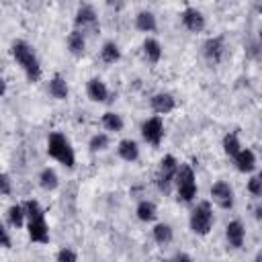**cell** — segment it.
<instances>
[{
    "mask_svg": "<svg viewBox=\"0 0 262 262\" xmlns=\"http://www.w3.org/2000/svg\"><path fill=\"white\" fill-rule=\"evenodd\" d=\"M10 55L16 61V66H20L23 74L27 76V80L31 84L41 80L43 66H41V59H39V55H37V51L33 49L31 43H27L25 39H14L10 43Z\"/></svg>",
    "mask_w": 262,
    "mask_h": 262,
    "instance_id": "6da1fadb",
    "label": "cell"
},
{
    "mask_svg": "<svg viewBox=\"0 0 262 262\" xmlns=\"http://www.w3.org/2000/svg\"><path fill=\"white\" fill-rule=\"evenodd\" d=\"M47 156L51 160H55L57 164H61L63 168H68V170H72L76 166V151H74L70 139L59 131L49 133V137H47Z\"/></svg>",
    "mask_w": 262,
    "mask_h": 262,
    "instance_id": "7a4b0ae2",
    "label": "cell"
},
{
    "mask_svg": "<svg viewBox=\"0 0 262 262\" xmlns=\"http://www.w3.org/2000/svg\"><path fill=\"white\" fill-rule=\"evenodd\" d=\"M174 186H176V194L180 203H192L196 199L199 186H196V176L190 164H178Z\"/></svg>",
    "mask_w": 262,
    "mask_h": 262,
    "instance_id": "3957f363",
    "label": "cell"
},
{
    "mask_svg": "<svg viewBox=\"0 0 262 262\" xmlns=\"http://www.w3.org/2000/svg\"><path fill=\"white\" fill-rule=\"evenodd\" d=\"M213 223H215V215H213V207L209 201H201L192 211H190V217H188V227L194 235H207L211 229H213Z\"/></svg>",
    "mask_w": 262,
    "mask_h": 262,
    "instance_id": "277c9868",
    "label": "cell"
},
{
    "mask_svg": "<svg viewBox=\"0 0 262 262\" xmlns=\"http://www.w3.org/2000/svg\"><path fill=\"white\" fill-rule=\"evenodd\" d=\"M178 164H180V162H178L172 154H166V156L160 160L158 174H156V184H158V188H160L162 192H170V190H172Z\"/></svg>",
    "mask_w": 262,
    "mask_h": 262,
    "instance_id": "5b68a950",
    "label": "cell"
},
{
    "mask_svg": "<svg viewBox=\"0 0 262 262\" xmlns=\"http://www.w3.org/2000/svg\"><path fill=\"white\" fill-rule=\"evenodd\" d=\"M74 29L80 33H86V31L98 33L100 31V23H98V16H96V10L92 4H80L78 6V10L74 14Z\"/></svg>",
    "mask_w": 262,
    "mask_h": 262,
    "instance_id": "8992f818",
    "label": "cell"
},
{
    "mask_svg": "<svg viewBox=\"0 0 262 262\" xmlns=\"http://www.w3.org/2000/svg\"><path fill=\"white\" fill-rule=\"evenodd\" d=\"M164 135H166V129H164V121L162 117H149L141 123V137L145 143L158 147L162 141H164Z\"/></svg>",
    "mask_w": 262,
    "mask_h": 262,
    "instance_id": "52a82bcc",
    "label": "cell"
},
{
    "mask_svg": "<svg viewBox=\"0 0 262 262\" xmlns=\"http://www.w3.org/2000/svg\"><path fill=\"white\" fill-rule=\"evenodd\" d=\"M201 53L203 57L211 63V66H217L221 63V59L225 57V39L221 35H215V37H207L201 45Z\"/></svg>",
    "mask_w": 262,
    "mask_h": 262,
    "instance_id": "ba28073f",
    "label": "cell"
},
{
    "mask_svg": "<svg viewBox=\"0 0 262 262\" xmlns=\"http://www.w3.org/2000/svg\"><path fill=\"white\" fill-rule=\"evenodd\" d=\"M211 201L221 207V209H231L233 203H235V192H233V186L225 180H217L213 186H211Z\"/></svg>",
    "mask_w": 262,
    "mask_h": 262,
    "instance_id": "9c48e42d",
    "label": "cell"
},
{
    "mask_svg": "<svg viewBox=\"0 0 262 262\" xmlns=\"http://www.w3.org/2000/svg\"><path fill=\"white\" fill-rule=\"evenodd\" d=\"M25 225H27V233H29L31 242H35V244H47L49 242V225H47L45 213L27 219Z\"/></svg>",
    "mask_w": 262,
    "mask_h": 262,
    "instance_id": "30bf717a",
    "label": "cell"
},
{
    "mask_svg": "<svg viewBox=\"0 0 262 262\" xmlns=\"http://www.w3.org/2000/svg\"><path fill=\"white\" fill-rule=\"evenodd\" d=\"M180 23L186 31L190 33H201L205 27H207V18L203 14V10H199L196 6H186L182 12H180Z\"/></svg>",
    "mask_w": 262,
    "mask_h": 262,
    "instance_id": "8fae6325",
    "label": "cell"
},
{
    "mask_svg": "<svg viewBox=\"0 0 262 262\" xmlns=\"http://www.w3.org/2000/svg\"><path fill=\"white\" fill-rule=\"evenodd\" d=\"M149 106L156 113V117H162V115H168L176 108V98L170 92H156L149 98Z\"/></svg>",
    "mask_w": 262,
    "mask_h": 262,
    "instance_id": "7c38bea8",
    "label": "cell"
},
{
    "mask_svg": "<svg viewBox=\"0 0 262 262\" xmlns=\"http://www.w3.org/2000/svg\"><path fill=\"white\" fill-rule=\"evenodd\" d=\"M225 239H227V246L233 248V250H239L244 246V239H246V227L239 219H231L227 225H225Z\"/></svg>",
    "mask_w": 262,
    "mask_h": 262,
    "instance_id": "4fadbf2b",
    "label": "cell"
},
{
    "mask_svg": "<svg viewBox=\"0 0 262 262\" xmlns=\"http://www.w3.org/2000/svg\"><path fill=\"white\" fill-rule=\"evenodd\" d=\"M86 94L92 102H108L111 100V90L100 78H90L86 84Z\"/></svg>",
    "mask_w": 262,
    "mask_h": 262,
    "instance_id": "5bb4252c",
    "label": "cell"
},
{
    "mask_svg": "<svg viewBox=\"0 0 262 262\" xmlns=\"http://www.w3.org/2000/svg\"><path fill=\"white\" fill-rule=\"evenodd\" d=\"M256 162H258L256 160V154L250 147H242L237 151V156L233 158V164H235L237 172H242V174H252L256 170Z\"/></svg>",
    "mask_w": 262,
    "mask_h": 262,
    "instance_id": "9a60e30c",
    "label": "cell"
},
{
    "mask_svg": "<svg viewBox=\"0 0 262 262\" xmlns=\"http://www.w3.org/2000/svg\"><path fill=\"white\" fill-rule=\"evenodd\" d=\"M47 92L55 98V100H66L70 96V86H68V80L61 76V74H55L49 82H47Z\"/></svg>",
    "mask_w": 262,
    "mask_h": 262,
    "instance_id": "2e32d148",
    "label": "cell"
},
{
    "mask_svg": "<svg viewBox=\"0 0 262 262\" xmlns=\"http://www.w3.org/2000/svg\"><path fill=\"white\" fill-rule=\"evenodd\" d=\"M66 45H68V51H70L74 57H82V55L86 53V37H84V33L72 29V31L68 33Z\"/></svg>",
    "mask_w": 262,
    "mask_h": 262,
    "instance_id": "e0dca14e",
    "label": "cell"
},
{
    "mask_svg": "<svg viewBox=\"0 0 262 262\" xmlns=\"http://www.w3.org/2000/svg\"><path fill=\"white\" fill-rule=\"evenodd\" d=\"M141 49H143V57L147 59V63L156 66V63L162 59V53H164V51H162V45H160L158 39H154V37H145Z\"/></svg>",
    "mask_w": 262,
    "mask_h": 262,
    "instance_id": "ac0fdd59",
    "label": "cell"
},
{
    "mask_svg": "<svg viewBox=\"0 0 262 262\" xmlns=\"http://www.w3.org/2000/svg\"><path fill=\"white\" fill-rule=\"evenodd\" d=\"M117 154H119V158L125 160V162H135V160L139 158V145H137V141L131 139V137L121 139V141L117 143Z\"/></svg>",
    "mask_w": 262,
    "mask_h": 262,
    "instance_id": "d6986e66",
    "label": "cell"
},
{
    "mask_svg": "<svg viewBox=\"0 0 262 262\" xmlns=\"http://www.w3.org/2000/svg\"><path fill=\"white\" fill-rule=\"evenodd\" d=\"M135 29L141 31V33H154L158 29L156 14L151 10H139L135 14Z\"/></svg>",
    "mask_w": 262,
    "mask_h": 262,
    "instance_id": "ffe728a7",
    "label": "cell"
},
{
    "mask_svg": "<svg viewBox=\"0 0 262 262\" xmlns=\"http://www.w3.org/2000/svg\"><path fill=\"white\" fill-rule=\"evenodd\" d=\"M135 215H137L139 221H143V223H151V221L158 217V207H156V203L143 199V201L137 203V207H135Z\"/></svg>",
    "mask_w": 262,
    "mask_h": 262,
    "instance_id": "44dd1931",
    "label": "cell"
},
{
    "mask_svg": "<svg viewBox=\"0 0 262 262\" xmlns=\"http://www.w3.org/2000/svg\"><path fill=\"white\" fill-rule=\"evenodd\" d=\"M221 147H223L225 156L233 160V158L237 156V151H239L244 145H242V141H239L237 133H235V131H229V133H225V135H223V139H221Z\"/></svg>",
    "mask_w": 262,
    "mask_h": 262,
    "instance_id": "7402d4cb",
    "label": "cell"
},
{
    "mask_svg": "<svg viewBox=\"0 0 262 262\" xmlns=\"http://www.w3.org/2000/svg\"><path fill=\"white\" fill-rule=\"evenodd\" d=\"M39 186L43 188V190H47V192H51V190H55L57 186H59V176H57V172L53 170V168H43L41 172H39Z\"/></svg>",
    "mask_w": 262,
    "mask_h": 262,
    "instance_id": "603a6c76",
    "label": "cell"
},
{
    "mask_svg": "<svg viewBox=\"0 0 262 262\" xmlns=\"http://www.w3.org/2000/svg\"><path fill=\"white\" fill-rule=\"evenodd\" d=\"M6 221H8V225L14 227V229H20V227L27 223L23 203H14V205L8 207V211H6Z\"/></svg>",
    "mask_w": 262,
    "mask_h": 262,
    "instance_id": "cb8c5ba5",
    "label": "cell"
},
{
    "mask_svg": "<svg viewBox=\"0 0 262 262\" xmlns=\"http://www.w3.org/2000/svg\"><path fill=\"white\" fill-rule=\"evenodd\" d=\"M151 235H154L156 244L168 246V244L174 239V229H172V225H168V223H156L154 229H151Z\"/></svg>",
    "mask_w": 262,
    "mask_h": 262,
    "instance_id": "d4e9b609",
    "label": "cell"
},
{
    "mask_svg": "<svg viewBox=\"0 0 262 262\" xmlns=\"http://www.w3.org/2000/svg\"><path fill=\"white\" fill-rule=\"evenodd\" d=\"M100 59L104 63H117L121 59V47L115 43V41H104L102 47H100Z\"/></svg>",
    "mask_w": 262,
    "mask_h": 262,
    "instance_id": "484cf974",
    "label": "cell"
},
{
    "mask_svg": "<svg viewBox=\"0 0 262 262\" xmlns=\"http://www.w3.org/2000/svg\"><path fill=\"white\" fill-rule=\"evenodd\" d=\"M100 123H102V127H104L106 131H111V133H119V131H123V127H125L123 117H121L119 113H115V111H106V113L102 115Z\"/></svg>",
    "mask_w": 262,
    "mask_h": 262,
    "instance_id": "4316f807",
    "label": "cell"
},
{
    "mask_svg": "<svg viewBox=\"0 0 262 262\" xmlns=\"http://www.w3.org/2000/svg\"><path fill=\"white\" fill-rule=\"evenodd\" d=\"M88 147H90V151H94V154L106 151V149L111 147V137H108V133H94V135L90 137V141H88Z\"/></svg>",
    "mask_w": 262,
    "mask_h": 262,
    "instance_id": "83f0119b",
    "label": "cell"
},
{
    "mask_svg": "<svg viewBox=\"0 0 262 262\" xmlns=\"http://www.w3.org/2000/svg\"><path fill=\"white\" fill-rule=\"evenodd\" d=\"M248 192H250L252 196H256V199L262 196V178H260L258 174H254V176L248 180Z\"/></svg>",
    "mask_w": 262,
    "mask_h": 262,
    "instance_id": "f1b7e54d",
    "label": "cell"
},
{
    "mask_svg": "<svg viewBox=\"0 0 262 262\" xmlns=\"http://www.w3.org/2000/svg\"><path fill=\"white\" fill-rule=\"evenodd\" d=\"M55 262H78V254L72 248H59L55 254Z\"/></svg>",
    "mask_w": 262,
    "mask_h": 262,
    "instance_id": "f546056e",
    "label": "cell"
},
{
    "mask_svg": "<svg viewBox=\"0 0 262 262\" xmlns=\"http://www.w3.org/2000/svg\"><path fill=\"white\" fill-rule=\"evenodd\" d=\"M12 192V180L6 172H0V194L2 196H8Z\"/></svg>",
    "mask_w": 262,
    "mask_h": 262,
    "instance_id": "4dcf8cb0",
    "label": "cell"
},
{
    "mask_svg": "<svg viewBox=\"0 0 262 262\" xmlns=\"http://www.w3.org/2000/svg\"><path fill=\"white\" fill-rule=\"evenodd\" d=\"M0 248H4V250L12 248V237H10V233H8L4 223H0Z\"/></svg>",
    "mask_w": 262,
    "mask_h": 262,
    "instance_id": "1f68e13d",
    "label": "cell"
},
{
    "mask_svg": "<svg viewBox=\"0 0 262 262\" xmlns=\"http://www.w3.org/2000/svg\"><path fill=\"white\" fill-rule=\"evenodd\" d=\"M170 262H194V260H192V256L186 254V252H176V254L170 258Z\"/></svg>",
    "mask_w": 262,
    "mask_h": 262,
    "instance_id": "d6a6232c",
    "label": "cell"
},
{
    "mask_svg": "<svg viewBox=\"0 0 262 262\" xmlns=\"http://www.w3.org/2000/svg\"><path fill=\"white\" fill-rule=\"evenodd\" d=\"M6 94V82H4V78L0 76V98Z\"/></svg>",
    "mask_w": 262,
    "mask_h": 262,
    "instance_id": "836d02e7",
    "label": "cell"
},
{
    "mask_svg": "<svg viewBox=\"0 0 262 262\" xmlns=\"http://www.w3.org/2000/svg\"><path fill=\"white\" fill-rule=\"evenodd\" d=\"M254 262H260V254H258V256H256V258H254Z\"/></svg>",
    "mask_w": 262,
    "mask_h": 262,
    "instance_id": "e575fe53",
    "label": "cell"
}]
</instances>
